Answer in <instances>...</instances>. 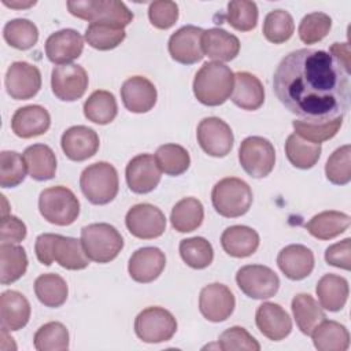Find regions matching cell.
<instances>
[{
    "instance_id": "6da1fadb",
    "label": "cell",
    "mask_w": 351,
    "mask_h": 351,
    "mask_svg": "<svg viewBox=\"0 0 351 351\" xmlns=\"http://www.w3.org/2000/svg\"><path fill=\"white\" fill-rule=\"evenodd\" d=\"M273 90L302 121L322 123L344 117L350 107V73L326 51L289 52L273 75Z\"/></svg>"
},
{
    "instance_id": "7a4b0ae2",
    "label": "cell",
    "mask_w": 351,
    "mask_h": 351,
    "mask_svg": "<svg viewBox=\"0 0 351 351\" xmlns=\"http://www.w3.org/2000/svg\"><path fill=\"white\" fill-rule=\"evenodd\" d=\"M34 252L40 263L49 266L58 262L67 270H82L88 267L86 256L81 240L56 233H43L36 239Z\"/></svg>"
},
{
    "instance_id": "3957f363",
    "label": "cell",
    "mask_w": 351,
    "mask_h": 351,
    "mask_svg": "<svg viewBox=\"0 0 351 351\" xmlns=\"http://www.w3.org/2000/svg\"><path fill=\"white\" fill-rule=\"evenodd\" d=\"M233 86L234 73L230 67L219 62H207L195 75L193 95L202 104L215 107L232 96Z\"/></svg>"
},
{
    "instance_id": "277c9868",
    "label": "cell",
    "mask_w": 351,
    "mask_h": 351,
    "mask_svg": "<svg viewBox=\"0 0 351 351\" xmlns=\"http://www.w3.org/2000/svg\"><path fill=\"white\" fill-rule=\"evenodd\" d=\"M211 202L215 211L225 218L244 215L252 204V191L250 185L237 177L219 180L211 191Z\"/></svg>"
},
{
    "instance_id": "5b68a950",
    "label": "cell",
    "mask_w": 351,
    "mask_h": 351,
    "mask_svg": "<svg viewBox=\"0 0 351 351\" xmlns=\"http://www.w3.org/2000/svg\"><path fill=\"white\" fill-rule=\"evenodd\" d=\"M81 244L90 261L108 263L114 261L123 248V239L115 226L99 222L82 228Z\"/></svg>"
},
{
    "instance_id": "8992f818",
    "label": "cell",
    "mask_w": 351,
    "mask_h": 351,
    "mask_svg": "<svg viewBox=\"0 0 351 351\" xmlns=\"http://www.w3.org/2000/svg\"><path fill=\"white\" fill-rule=\"evenodd\" d=\"M80 186L92 204H107L114 200L119 189L117 169L108 162L92 163L81 173Z\"/></svg>"
},
{
    "instance_id": "52a82bcc",
    "label": "cell",
    "mask_w": 351,
    "mask_h": 351,
    "mask_svg": "<svg viewBox=\"0 0 351 351\" xmlns=\"http://www.w3.org/2000/svg\"><path fill=\"white\" fill-rule=\"evenodd\" d=\"M38 210L43 218L49 223L67 226L78 218L80 202L71 189L55 185L40 193Z\"/></svg>"
},
{
    "instance_id": "ba28073f",
    "label": "cell",
    "mask_w": 351,
    "mask_h": 351,
    "mask_svg": "<svg viewBox=\"0 0 351 351\" xmlns=\"http://www.w3.org/2000/svg\"><path fill=\"white\" fill-rule=\"evenodd\" d=\"M69 12L88 22H108L125 27L133 21V12L118 0H70Z\"/></svg>"
},
{
    "instance_id": "9c48e42d",
    "label": "cell",
    "mask_w": 351,
    "mask_h": 351,
    "mask_svg": "<svg viewBox=\"0 0 351 351\" xmlns=\"http://www.w3.org/2000/svg\"><path fill=\"white\" fill-rule=\"evenodd\" d=\"M134 332L144 343L169 341L177 332V321L174 315L158 306L141 310L134 319Z\"/></svg>"
},
{
    "instance_id": "30bf717a",
    "label": "cell",
    "mask_w": 351,
    "mask_h": 351,
    "mask_svg": "<svg viewBox=\"0 0 351 351\" xmlns=\"http://www.w3.org/2000/svg\"><path fill=\"white\" fill-rule=\"evenodd\" d=\"M239 162L248 176L254 178H263L269 176L274 167V147L265 137L250 136L240 144Z\"/></svg>"
},
{
    "instance_id": "8fae6325",
    "label": "cell",
    "mask_w": 351,
    "mask_h": 351,
    "mask_svg": "<svg viewBox=\"0 0 351 351\" xmlns=\"http://www.w3.org/2000/svg\"><path fill=\"white\" fill-rule=\"evenodd\" d=\"M237 287L252 299H269L280 288L278 276L263 265H245L236 273Z\"/></svg>"
},
{
    "instance_id": "7c38bea8",
    "label": "cell",
    "mask_w": 351,
    "mask_h": 351,
    "mask_svg": "<svg viewBox=\"0 0 351 351\" xmlns=\"http://www.w3.org/2000/svg\"><path fill=\"white\" fill-rule=\"evenodd\" d=\"M196 137L202 149L214 158L226 156L234 140L230 126L217 117L203 118L197 125Z\"/></svg>"
},
{
    "instance_id": "4fadbf2b",
    "label": "cell",
    "mask_w": 351,
    "mask_h": 351,
    "mask_svg": "<svg viewBox=\"0 0 351 351\" xmlns=\"http://www.w3.org/2000/svg\"><path fill=\"white\" fill-rule=\"evenodd\" d=\"M128 230L137 239L151 240L163 234L166 230V217L160 208L149 203L133 206L125 217Z\"/></svg>"
},
{
    "instance_id": "5bb4252c",
    "label": "cell",
    "mask_w": 351,
    "mask_h": 351,
    "mask_svg": "<svg viewBox=\"0 0 351 351\" xmlns=\"http://www.w3.org/2000/svg\"><path fill=\"white\" fill-rule=\"evenodd\" d=\"M88 74L80 64L55 66L51 73V88L53 95L63 101H74L84 96L88 88Z\"/></svg>"
},
{
    "instance_id": "9a60e30c",
    "label": "cell",
    "mask_w": 351,
    "mask_h": 351,
    "mask_svg": "<svg viewBox=\"0 0 351 351\" xmlns=\"http://www.w3.org/2000/svg\"><path fill=\"white\" fill-rule=\"evenodd\" d=\"M236 306L232 291L219 282H213L202 288L199 295V310L202 315L211 322L228 319Z\"/></svg>"
},
{
    "instance_id": "2e32d148",
    "label": "cell",
    "mask_w": 351,
    "mask_h": 351,
    "mask_svg": "<svg viewBox=\"0 0 351 351\" xmlns=\"http://www.w3.org/2000/svg\"><path fill=\"white\" fill-rule=\"evenodd\" d=\"M41 88V73L37 66L27 62H14L5 73L7 93L15 100H27Z\"/></svg>"
},
{
    "instance_id": "e0dca14e",
    "label": "cell",
    "mask_w": 351,
    "mask_h": 351,
    "mask_svg": "<svg viewBox=\"0 0 351 351\" xmlns=\"http://www.w3.org/2000/svg\"><path fill=\"white\" fill-rule=\"evenodd\" d=\"M126 184L134 193H148L160 182L162 170L151 154H140L129 160L125 170Z\"/></svg>"
},
{
    "instance_id": "ac0fdd59",
    "label": "cell",
    "mask_w": 351,
    "mask_h": 351,
    "mask_svg": "<svg viewBox=\"0 0 351 351\" xmlns=\"http://www.w3.org/2000/svg\"><path fill=\"white\" fill-rule=\"evenodd\" d=\"M203 29L186 25L176 30L169 38V53L181 64H193L203 59L204 53L202 49Z\"/></svg>"
},
{
    "instance_id": "d6986e66",
    "label": "cell",
    "mask_w": 351,
    "mask_h": 351,
    "mask_svg": "<svg viewBox=\"0 0 351 351\" xmlns=\"http://www.w3.org/2000/svg\"><path fill=\"white\" fill-rule=\"evenodd\" d=\"M84 49V38L74 29H62L52 33L45 41L47 58L58 64H70L78 59Z\"/></svg>"
},
{
    "instance_id": "ffe728a7",
    "label": "cell",
    "mask_w": 351,
    "mask_h": 351,
    "mask_svg": "<svg viewBox=\"0 0 351 351\" xmlns=\"http://www.w3.org/2000/svg\"><path fill=\"white\" fill-rule=\"evenodd\" d=\"M99 136L88 126L77 125L63 132L60 145L64 155L74 162H82L92 158L99 149Z\"/></svg>"
},
{
    "instance_id": "44dd1931",
    "label": "cell",
    "mask_w": 351,
    "mask_h": 351,
    "mask_svg": "<svg viewBox=\"0 0 351 351\" xmlns=\"http://www.w3.org/2000/svg\"><path fill=\"white\" fill-rule=\"evenodd\" d=\"M156 88L145 77L134 75L128 78L121 86V99L126 110L136 114L148 112L156 103Z\"/></svg>"
},
{
    "instance_id": "7402d4cb",
    "label": "cell",
    "mask_w": 351,
    "mask_h": 351,
    "mask_svg": "<svg viewBox=\"0 0 351 351\" xmlns=\"http://www.w3.org/2000/svg\"><path fill=\"white\" fill-rule=\"evenodd\" d=\"M166 266L165 254L156 247H143L134 251L129 259L128 271L132 280L148 284L156 280Z\"/></svg>"
},
{
    "instance_id": "603a6c76",
    "label": "cell",
    "mask_w": 351,
    "mask_h": 351,
    "mask_svg": "<svg viewBox=\"0 0 351 351\" xmlns=\"http://www.w3.org/2000/svg\"><path fill=\"white\" fill-rule=\"evenodd\" d=\"M255 322L259 332L273 341L285 339L292 330L289 314L277 303H262L255 314Z\"/></svg>"
},
{
    "instance_id": "cb8c5ba5",
    "label": "cell",
    "mask_w": 351,
    "mask_h": 351,
    "mask_svg": "<svg viewBox=\"0 0 351 351\" xmlns=\"http://www.w3.org/2000/svg\"><path fill=\"white\" fill-rule=\"evenodd\" d=\"M277 265L287 278L299 281L311 274L314 254L306 245L289 244L278 252Z\"/></svg>"
},
{
    "instance_id": "d4e9b609",
    "label": "cell",
    "mask_w": 351,
    "mask_h": 351,
    "mask_svg": "<svg viewBox=\"0 0 351 351\" xmlns=\"http://www.w3.org/2000/svg\"><path fill=\"white\" fill-rule=\"evenodd\" d=\"M49 112L38 104H30L18 108L11 118V129L21 138L41 136L49 129Z\"/></svg>"
},
{
    "instance_id": "484cf974",
    "label": "cell",
    "mask_w": 351,
    "mask_h": 351,
    "mask_svg": "<svg viewBox=\"0 0 351 351\" xmlns=\"http://www.w3.org/2000/svg\"><path fill=\"white\" fill-rule=\"evenodd\" d=\"M202 49L214 62H230L239 55L240 41L234 34L221 27H213L203 32Z\"/></svg>"
},
{
    "instance_id": "4316f807",
    "label": "cell",
    "mask_w": 351,
    "mask_h": 351,
    "mask_svg": "<svg viewBox=\"0 0 351 351\" xmlns=\"http://www.w3.org/2000/svg\"><path fill=\"white\" fill-rule=\"evenodd\" d=\"M30 303L18 291H4L0 295V324L8 332L19 330L29 322Z\"/></svg>"
},
{
    "instance_id": "83f0119b",
    "label": "cell",
    "mask_w": 351,
    "mask_h": 351,
    "mask_svg": "<svg viewBox=\"0 0 351 351\" xmlns=\"http://www.w3.org/2000/svg\"><path fill=\"white\" fill-rule=\"evenodd\" d=\"M230 100L243 110H258L265 101V88L256 75L248 71H239L234 74Z\"/></svg>"
},
{
    "instance_id": "f1b7e54d",
    "label": "cell",
    "mask_w": 351,
    "mask_h": 351,
    "mask_svg": "<svg viewBox=\"0 0 351 351\" xmlns=\"http://www.w3.org/2000/svg\"><path fill=\"white\" fill-rule=\"evenodd\" d=\"M221 245L230 256L247 258L258 250L259 234L250 226L233 225L222 232Z\"/></svg>"
},
{
    "instance_id": "f546056e",
    "label": "cell",
    "mask_w": 351,
    "mask_h": 351,
    "mask_svg": "<svg viewBox=\"0 0 351 351\" xmlns=\"http://www.w3.org/2000/svg\"><path fill=\"white\" fill-rule=\"evenodd\" d=\"M314 347L319 351H346L350 347V333L337 321L324 319L311 332Z\"/></svg>"
},
{
    "instance_id": "4dcf8cb0",
    "label": "cell",
    "mask_w": 351,
    "mask_h": 351,
    "mask_svg": "<svg viewBox=\"0 0 351 351\" xmlns=\"http://www.w3.org/2000/svg\"><path fill=\"white\" fill-rule=\"evenodd\" d=\"M319 304L328 311H340L348 299V282L337 274H325L319 278L315 288Z\"/></svg>"
},
{
    "instance_id": "1f68e13d",
    "label": "cell",
    "mask_w": 351,
    "mask_h": 351,
    "mask_svg": "<svg viewBox=\"0 0 351 351\" xmlns=\"http://www.w3.org/2000/svg\"><path fill=\"white\" fill-rule=\"evenodd\" d=\"M29 176L36 181H45L55 177L56 156L51 147L45 144H33L23 152Z\"/></svg>"
},
{
    "instance_id": "d6a6232c",
    "label": "cell",
    "mask_w": 351,
    "mask_h": 351,
    "mask_svg": "<svg viewBox=\"0 0 351 351\" xmlns=\"http://www.w3.org/2000/svg\"><path fill=\"white\" fill-rule=\"evenodd\" d=\"M350 226V217L341 211H322L314 215L304 228L307 232L319 240H330L344 233Z\"/></svg>"
},
{
    "instance_id": "836d02e7",
    "label": "cell",
    "mask_w": 351,
    "mask_h": 351,
    "mask_svg": "<svg viewBox=\"0 0 351 351\" xmlns=\"http://www.w3.org/2000/svg\"><path fill=\"white\" fill-rule=\"evenodd\" d=\"M293 318L303 335L310 336L313 329L326 318L321 304L308 293H299L291 304Z\"/></svg>"
},
{
    "instance_id": "e575fe53",
    "label": "cell",
    "mask_w": 351,
    "mask_h": 351,
    "mask_svg": "<svg viewBox=\"0 0 351 351\" xmlns=\"http://www.w3.org/2000/svg\"><path fill=\"white\" fill-rule=\"evenodd\" d=\"M204 218V210L200 200L195 197H184L174 204L170 214L171 226L180 233L196 230Z\"/></svg>"
},
{
    "instance_id": "d590c367",
    "label": "cell",
    "mask_w": 351,
    "mask_h": 351,
    "mask_svg": "<svg viewBox=\"0 0 351 351\" xmlns=\"http://www.w3.org/2000/svg\"><path fill=\"white\" fill-rule=\"evenodd\" d=\"M27 269V255L21 245L1 243L0 245V282L8 285L19 280Z\"/></svg>"
},
{
    "instance_id": "8d00e7d4",
    "label": "cell",
    "mask_w": 351,
    "mask_h": 351,
    "mask_svg": "<svg viewBox=\"0 0 351 351\" xmlns=\"http://www.w3.org/2000/svg\"><path fill=\"white\" fill-rule=\"evenodd\" d=\"M118 104L115 96L108 90H95L84 103V115L88 121L99 125H107L115 119Z\"/></svg>"
},
{
    "instance_id": "74e56055",
    "label": "cell",
    "mask_w": 351,
    "mask_h": 351,
    "mask_svg": "<svg viewBox=\"0 0 351 351\" xmlns=\"http://www.w3.org/2000/svg\"><path fill=\"white\" fill-rule=\"evenodd\" d=\"M34 293L37 299L47 307H60L69 293V288L63 277L55 273H45L36 278Z\"/></svg>"
},
{
    "instance_id": "f35d334b",
    "label": "cell",
    "mask_w": 351,
    "mask_h": 351,
    "mask_svg": "<svg viewBox=\"0 0 351 351\" xmlns=\"http://www.w3.org/2000/svg\"><path fill=\"white\" fill-rule=\"evenodd\" d=\"M321 144H314L303 140L298 134L292 133L285 141V155L292 166L307 170L315 166L321 156Z\"/></svg>"
},
{
    "instance_id": "ab89813d",
    "label": "cell",
    "mask_w": 351,
    "mask_h": 351,
    "mask_svg": "<svg viewBox=\"0 0 351 351\" xmlns=\"http://www.w3.org/2000/svg\"><path fill=\"white\" fill-rule=\"evenodd\" d=\"M126 37L123 27L108 22H92L85 30V41L95 49L110 51Z\"/></svg>"
},
{
    "instance_id": "60d3db41",
    "label": "cell",
    "mask_w": 351,
    "mask_h": 351,
    "mask_svg": "<svg viewBox=\"0 0 351 351\" xmlns=\"http://www.w3.org/2000/svg\"><path fill=\"white\" fill-rule=\"evenodd\" d=\"M180 255L192 269H206L213 263L214 250L208 240L196 236L180 241Z\"/></svg>"
},
{
    "instance_id": "b9f144b4",
    "label": "cell",
    "mask_w": 351,
    "mask_h": 351,
    "mask_svg": "<svg viewBox=\"0 0 351 351\" xmlns=\"http://www.w3.org/2000/svg\"><path fill=\"white\" fill-rule=\"evenodd\" d=\"M3 37L8 45L25 51L36 45L38 40V29L29 19L16 18L5 23L3 29Z\"/></svg>"
},
{
    "instance_id": "7bdbcfd3",
    "label": "cell",
    "mask_w": 351,
    "mask_h": 351,
    "mask_svg": "<svg viewBox=\"0 0 351 351\" xmlns=\"http://www.w3.org/2000/svg\"><path fill=\"white\" fill-rule=\"evenodd\" d=\"M159 169L167 176H181L191 165L188 151L178 144H163L155 152Z\"/></svg>"
},
{
    "instance_id": "ee69618b",
    "label": "cell",
    "mask_w": 351,
    "mask_h": 351,
    "mask_svg": "<svg viewBox=\"0 0 351 351\" xmlns=\"http://www.w3.org/2000/svg\"><path fill=\"white\" fill-rule=\"evenodd\" d=\"M37 351H64L69 348V330L58 321L44 324L33 337Z\"/></svg>"
},
{
    "instance_id": "f6af8a7d",
    "label": "cell",
    "mask_w": 351,
    "mask_h": 351,
    "mask_svg": "<svg viewBox=\"0 0 351 351\" xmlns=\"http://www.w3.org/2000/svg\"><path fill=\"white\" fill-rule=\"evenodd\" d=\"M295 30L292 15L285 10L270 11L263 21V36L273 44H282L288 41Z\"/></svg>"
},
{
    "instance_id": "bcb514c9",
    "label": "cell",
    "mask_w": 351,
    "mask_h": 351,
    "mask_svg": "<svg viewBox=\"0 0 351 351\" xmlns=\"http://www.w3.org/2000/svg\"><path fill=\"white\" fill-rule=\"evenodd\" d=\"M341 125H343V117H339L336 119L322 122V123L307 122V121H302V119L292 121L295 134H298L303 140L314 143V144H321V143L335 137L337 134V132L340 130Z\"/></svg>"
},
{
    "instance_id": "7dc6e473",
    "label": "cell",
    "mask_w": 351,
    "mask_h": 351,
    "mask_svg": "<svg viewBox=\"0 0 351 351\" xmlns=\"http://www.w3.org/2000/svg\"><path fill=\"white\" fill-rule=\"evenodd\" d=\"M25 158L15 151H3L0 154V185L1 188H15L26 177Z\"/></svg>"
},
{
    "instance_id": "c3c4849f",
    "label": "cell",
    "mask_w": 351,
    "mask_h": 351,
    "mask_svg": "<svg viewBox=\"0 0 351 351\" xmlns=\"http://www.w3.org/2000/svg\"><path fill=\"white\" fill-rule=\"evenodd\" d=\"M228 23L239 32H250L258 22V7L250 0H233L228 4Z\"/></svg>"
},
{
    "instance_id": "681fc988",
    "label": "cell",
    "mask_w": 351,
    "mask_h": 351,
    "mask_svg": "<svg viewBox=\"0 0 351 351\" xmlns=\"http://www.w3.org/2000/svg\"><path fill=\"white\" fill-rule=\"evenodd\" d=\"M332 27V19L325 12H310L299 23V38L304 44H315L325 38Z\"/></svg>"
},
{
    "instance_id": "f907efd6",
    "label": "cell",
    "mask_w": 351,
    "mask_h": 351,
    "mask_svg": "<svg viewBox=\"0 0 351 351\" xmlns=\"http://www.w3.org/2000/svg\"><path fill=\"white\" fill-rule=\"evenodd\" d=\"M325 174L335 185H346L351 181V147L348 144L341 145L328 158Z\"/></svg>"
},
{
    "instance_id": "816d5d0a",
    "label": "cell",
    "mask_w": 351,
    "mask_h": 351,
    "mask_svg": "<svg viewBox=\"0 0 351 351\" xmlns=\"http://www.w3.org/2000/svg\"><path fill=\"white\" fill-rule=\"evenodd\" d=\"M218 347L223 351H259L261 344L241 326H232L223 330L218 337Z\"/></svg>"
},
{
    "instance_id": "f5cc1de1",
    "label": "cell",
    "mask_w": 351,
    "mask_h": 351,
    "mask_svg": "<svg viewBox=\"0 0 351 351\" xmlns=\"http://www.w3.org/2000/svg\"><path fill=\"white\" fill-rule=\"evenodd\" d=\"M148 18L156 29H170L178 19V5L170 0L152 1L148 8Z\"/></svg>"
},
{
    "instance_id": "db71d44e",
    "label": "cell",
    "mask_w": 351,
    "mask_h": 351,
    "mask_svg": "<svg viewBox=\"0 0 351 351\" xmlns=\"http://www.w3.org/2000/svg\"><path fill=\"white\" fill-rule=\"evenodd\" d=\"M325 261L335 267L350 270L351 267V239L347 237L329 245L325 251Z\"/></svg>"
},
{
    "instance_id": "11a10c76",
    "label": "cell",
    "mask_w": 351,
    "mask_h": 351,
    "mask_svg": "<svg viewBox=\"0 0 351 351\" xmlns=\"http://www.w3.org/2000/svg\"><path fill=\"white\" fill-rule=\"evenodd\" d=\"M26 237V225L15 215L1 218L0 240L1 243H21Z\"/></svg>"
},
{
    "instance_id": "9f6ffc18",
    "label": "cell",
    "mask_w": 351,
    "mask_h": 351,
    "mask_svg": "<svg viewBox=\"0 0 351 351\" xmlns=\"http://www.w3.org/2000/svg\"><path fill=\"white\" fill-rule=\"evenodd\" d=\"M329 53L351 74V55L348 43H333L329 48Z\"/></svg>"
},
{
    "instance_id": "6f0895ef",
    "label": "cell",
    "mask_w": 351,
    "mask_h": 351,
    "mask_svg": "<svg viewBox=\"0 0 351 351\" xmlns=\"http://www.w3.org/2000/svg\"><path fill=\"white\" fill-rule=\"evenodd\" d=\"M3 4L7 5V7H11V8H27V7H32L36 4V1H26V3H21V1H7V0H3Z\"/></svg>"
}]
</instances>
